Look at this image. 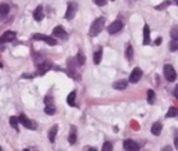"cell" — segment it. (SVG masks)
Listing matches in <instances>:
<instances>
[{
	"label": "cell",
	"instance_id": "27",
	"mask_svg": "<svg viewBox=\"0 0 178 151\" xmlns=\"http://www.w3.org/2000/svg\"><path fill=\"white\" fill-rule=\"evenodd\" d=\"M126 57H127L128 60H132V59H133V48H132L131 45H128V46H127V50H126Z\"/></svg>",
	"mask_w": 178,
	"mask_h": 151
},
{
	"label": "cell",
	"instance_id": "14",
	"mask_svg": "<svg viewBox=\"0 0 178 151\" xmlns=\"http://www.w3.org/2000/svg\"><path fill=\"white\" fill-rule=\"evenodd\" d=\"M68 141H70V144H76V141H77V128L74 125L71 127V132H70V135H68Z\"/></svg>",
	"mask_w": 178,
	"mask_h": 151
},
{
	"label": "cell",
	"instance_id": "26",
	"mask_svg": "<svg viewBox=\"0 0 178 151\" xmlns=\"http://www.w3.org/2000/svg\"><path fill=\"white\" fill-rule=\"evenodd\" d=\"M178 115V109L176 107H171L168 112H167V115H166V117H176Z\"/></svg>",
	"mask_w": 178,
	"mask_h": 151
},
{
	"label": "cell",
	"instance_id": "16",
	"mask_svg": "<svg viewBox=\"0 0 178 151\" xmlns=\"http://www.w3.org/2000/svg\"><path fill=\"white\" fill-rule=\"evenodd\" d=\"M56 134H58V125H53L49 130V140L50 143H54L55 141V138H56Z\"/></svg>",
	"mask_w": 178,
	"mask_h": 151
},
{
	"label": "cell",
	"instance_id": "11",
	"mask_svg": "<svg viewBox=\"0 0 178 151\" xmlns=\"http://www.w3.org/2000/svg\"><path fill=\"white\" fill-rule=\"evenodd\" d=\"M123 148H124V150H131V151L139 150V145L135 141L131 140V139H128V140H126L123 143Z\"/></svg>",
	"mask_w": 178,
	"mask_h": 151
},
{
	"label": "cell",
	"instance_id": "9",
	"mask_svg": "<svg viewBox=\"0 0 178 151\" xmlns=\"http://www.w3.org/2000/svg\"><path fill=\"white\" fill-rule=\"evenodd\" d=\"M16 38V33L15 32H11V31H7L5 32L1 37H0V43H9V41L15 40Z\"/></svg>",
	"mask_w": 178,
	"mask_h": 151
},
{
	"label": "cell",
	"instance_id": "24",
	"mask_svg": "<svg viewBox=\"0 0 178 151\" xmlns=\"http://www.w3.org/2000/svg\"><path fill=\"white\" fill-rule=\"evenodd\" d=\"M171 38L172 40H178V26H175L171 29Z\"/></svg>",
	"mask_w": 178,
	"mask_h": 151
},
{
	"label": "cell",
	"instance_id": "30",
	"mask_svg": "<svg viewBox=\"0 0 178 151\" xmlns=\"http://www.w3.org/2000/svg\"><path fill=\"white\" fill-rule=\"evenodd\" d=\"M170 4H171V1H165L163 4L159 5V6H156V10H163V9H166V7H167V5H170Z\"/></svg>",
	"mask_w": 178,
	"mask_h": 151
},
{
	"label": "cell",
	"instance_id": "31",
	"mask_svg": "<svg viewBox=\"0 0 178 151\" xmlns=\"http://www.w3.org/2000/svg\"><path fill=\"white\" fill-rule=\"evenodd\" d=\"M94 2L96 5H99V6H105L106 2H107V0H94Z\"/></svg>",
	"mask_w": 178,
	"mask_h": 151
},
{
	"label": "cell",
	"instance_id": "17",
	"mask_svg": "<svg viewBox=\"0 0 178 151\" xmlns=\"http://www.w3.org/2000/svg\"><path fill=\"white\" fill-rule=\"evenodd\" d=\"M144 45H149L150 44V28L148 25L144 26V40H143Z\"/></svg>",
	"mask_w": 178,
	"mask_h": 151
},
{
	"label": "cell",
	"instance_id": "32",
	"mask_svg": "<svg viewBox=\"0 0 178 151\" xmlns=\"http://www.w3.org/2000/svg\"><path fill=\"white\" fill-rule=\"evenodd\" d=\"M161 41H162V39H161V38H157V39L155 40V45H159V44H161Z\"/></svg>",
	"mask_w": 178,
	"mask_h": 151
},
{
	"label": "cell",
	"instance_id": "4",
	"mask_svg": "<svg viewBox=\"0 0 178 151\" xmlns=\"http://www.w3.org/2000/svg\"><path fill=\"white\" fill-rule=\"evenodd\" d=\"M77 9H78L77 2H74V1L68 2V5H67V11H66V15H65V18H66V20H72L74 16H76Z\"/></svg>",
	"mask_w": 178,
	"mask_h": 151
},
{
	"label": "cell",
	"instance_id": "34",
	"mask_svg": "<svg viewBox=\"0 0 178 151\" xmlns=\"http://www.w3.org/2000/svg\"><path fill=\"white\" fill-rule=\"evenodd\" d=\"M175 95H176V97L178 99V85H177V88H176V90H175Z\"/></svg>",
	"mask_w": 178,
	"mask_h": 151
},
{
	"label": "cell",
	"instance_id": "23",
	"mask_svg": "<svg viewBox=\"0 0 178 151\" xmlns=\"http://www.w3.org/2000/svg\"><path fill=\"white\" fill-rule=\"evenodd\" d=\"M9 11H10V6L7 4H0V14L6 15L9 14Z\"/></svg>",
	"mask_w": 178,
	"mask_h": 151
},
{
	"label": "cell",
	"instance_id": "33",
	"mask_svg": "<svg viewBox=\"0 0 178 151\" xmlns=\"http://www.w3.org/2000/svg\"><path fill=\"white\" fill-rule=\"evenodd\" d=\"M175 145H176V148L178 149V135H176V138H175Z\"/></svg>",
	"mask_w": 178,
	"mask_h": 151
},
{
	"label": "cell",
	"instance_id": "1",
	"mask_svg": "<svg viewBox=\"0 0 178 151\" xmlns=\"http://www.w3.org/2000/svg\"><path fill=\"white\" fill-rule=\"evenodd\" d=\"M105 25V18L104 17H98L90 26V31H89V35L90 37H96L104 28Z\"/></svg>",
	"mask_w": 178,
	"mask_h": 151
},
{
	"label": "cell",
	"instance_id": "10",
	"mask_svg": "<svg viewBox=\"0 0 178 151\" xmlns=\"http://www.w3.org/2000/svg\"><path fill=\"white\" fill-rule=\"evenodd\" d=\"M53 35L58 37V38H61V39H67V33L63 28L61 26H56L53 31Z\"/></svg>",
	"mask_w": 178,
	"mask_h": 151
},
{
	"label": "cell",
	"instance_id": "13",
	"mask_svg": "<svg viewBox=\"0 0 178 151\" xmlns=\"http://www.w3.org/2000/svg\"><path fill=\"white\" fill-rule=\"evenodd\" d=\"M33 17H34V20H35V21H42V20H43L44 14H43V6H42V5H40V6H38V7L34 10V12H33Z\"/></svg>",
	"mask_w": 178,
	"mask_h": 151
},
{
	"label": "cell",
	"instance_id": "37",
	"mask_svg": "<svg viewBox=\"0 0 178 151\" xmlns=\"http://www.w3.org/2000/svg\"><path fill=\"white\" fill-rule=\"evenodd\" d=\"M112 1H114V0H112Z\"/></svg>",
	"mask_w": 178,
	"mask_h": 151
},
{
	"label": "cell",
	"instance_id": "20",
	"mask_svg": "<svg viewBox=\"0 0 178 151\" xmlns=\"http://www.w3.org/2000/svg\"><path fill=\"white\" fill-rule=\"evenodd\" d=\"M74 100H76V92H71L70 95L67 96V104L70 106H74Z\"/></svg>",
	"mask_w": 178,
	"mask_h": 151
},
{
	"label": "cell",
	"instance_id": "21",
	"mask_svg": "<svg viewBox=\"0 0 178 151\" xmlns=\"http://www.w3.org/2000/svg\"><path fill=\"white\" fill-rule=\"evenodd\" d=\"M10 124L14 129H16L18 132V117H15V116L10 117Z\"/></svg>",
	"mask_w": 178,
	"mask_h": 151
},
{
	"label": "cell",
	"instance_id": "19",
	"mask_svg": "<svg viewBox=\"0 0 178 151\" xmlns=\"http://www.w3.org/2000/svg\"><path fill=\"white\" fill-rule=\"evenodd\" d=\"M101 57H103V50H98L95 54H94V64L95 65H99L100 61H101Z\"/></svg>",
	"mask_w": 178,
	"mask_h": 151
},
{
	"label": "cell",
	"instance_id": "8",
	"mask_svg": "<svg viewBox=\"0 0 178 151\" xmlns=\"http://www.w3.org/2000/svg\"><path fill=\"white\" fill-rule=\"evenodd\" d=\"M142 74H143L142 69L139 68V67H135V68L132 71L131 76H129V83H137L142 78Z\"/></svg>",
	"mask_w": 178,
	"mask_h": 151
},
{
	"label": "cell",
	"instance_id": "7",
	"mask_svg": "<svg viewBox=\"0 0 178 151\" xmlns=\"http://www.w3.org/2000/svg\"><path fill=\"white\" fill-rule=\"evenodd\" d=\"M123 28V23H122V21H115V22H112L111 25H110V27H109V33L110 34H116V33H119V31Z\"/></svg>",
	"mask_w": 178,
	"mask_h": 151
},
{
	"label": "cell",
	"instance_id": "18",
	"mask_svg": "<svg viewBox=\"0 0 178 151\" xmlns=\"http://www.w3.org/2000/svg\"><path fill=\"white\" fill-rule=\"evenodd\" d=\"M38 68H39V73L40 74H44L46 71H49V69L51 68V64H49V62H42V64L38 65Z\"/></svg>",
	"mask_w": 178,
	"mask_h": 151
},
{
	"label": "cell",
	"instance_id": "29",
	"mask_svg": "<svg viewBox=\"0 0 178 151\" xmlns=\"http://www.w3.org/2000/svg\"><path fill=\"white\" fill-rule=\"evenodd\" d=\"M103 150L104 151L112 150V144H111V143H109V141H106V143L104 144V146H103Z\"/></svg>",
	"mask_w": 178,
	"mask_h": 151
},
{
	"label": "cell",
	"instance_id": "2",
	"mask_svg": "<svg viewBox=\"0 0 178 151\" xmlns=\"http://www.w3.org/2000/svg\"><path fill=\"white\" fill-rule=\"evenodd\" d=\"M163 74H165V78L168 82H175L176 78H177L176 69L173 68L172 65H165V67H163Z\"/></svg>",
	"mask_w": 178,
	"mask_h": 151
},
{
	"label": "cell",
	"instance_id": "35",
	"mask_svg": "<svg viewBox=\"0 0 178 151\" xmlns=\"http://www.w3.org/2000/svg\"><path fill=\"white\" fill-rule=\"evenodd\" d=\"M1 67H2V65H1V62H0V68H1Z\"/></svg>",
	"mask_w": 178,
	"mask_h": 151
},
{
	"label": "cell",
	"instance_id": "6",
	"mask_svg": "<svg viewBox=\"0 0 178 151\" xmlns=\"http://www.w3.org/2000/svg\"><path fill=\"white\" fill-rule=\"evenodd\" d=\"M33 39H35V40H44L49 45H56L58 44V41H56L55 38L49 37V35H44V34H33Z\"/></svg>",
	"mask_w": 178,
	"mask_h": 151
},
{
	"label": "cell",
	"instance_id": "5",
	"mask_svg": "<svg viewBox=\"0 0 178 151\" xmlns=\"http://www.w3.org/2000/svg\"><path fill=\"white\" fill-rule=\"evenodd\" d=\"M18 122H20V123H22L23 127H26V128H28V129H35V128H37V124L34 123L33 121H30V118H27L23 113H22V115H20V117H18Z\"/></svg>",
	"mask_w": 178,
	"mask_h": 151
},
{
	"label": "cell",
	"instance_id": "28",
	"mask_svg": "<svg viewBox=\"0 0 178 151\" xmlns=\"http://www.w3.org/2000/svg\"><path fill=\"white\" fill-rule=\"evenodd\" d=\"M170 50L171 51H176V50H178V43L177 40H173L171 44H170Z\"/></svg>",
	"mask_w": 178,
	"mask_h": 151
},
{
	"label": "cell",
	"instance_id": "25",
	"mask_svg": "<svg viewBox=\"0 0 178 151\" xmlns=\"http://www.w3.org/2000/svg\"><path fill=\"white\" fill-rule=\"evenodd\" d=\"M148 102L149 104H154L155 102V92L154 90H148Z\"/></svg>",
	"mask_w": 178,
	"mask_h": 151
},
{
	"label": "cell",
	"instance_id": "12",
	"mask_svg": "<svg viewBox=\"0 0 178 151\" xmlns=\"http://www.w3.org/2000/svg\"><path fill=\"white\" fill-rule=\"evenodd\" d=\"M161 130H162V123L161 122H155L151 127V133L154 135H160L161 134Z\"/></svg>",
	"mask_w": 178,
	"mask_h": 151
},
{
	"label": "cell",
	"instance_id": "15",
	"mask_svg": "<svg viewBox=\"0 0 178 151\" xmlns=\"http://www.w3.org/2000/svg\"><path fill=\"white\" fill-rule=\"evenodd\" d=\"M127 81H124V79H121V81H117V82L114 83V88L115 89H117V90H123V89H126L127 88Z\"/></svg>",
	"mask_w": 178,
	"mask_h": 151
},
{
	"label": "cell",
	"instance_id": "36",
	"mask_svg": "<svg viewBox=\"0 0 178 151\" xmlns=\"http://www.w3.org/2000/svg\"><path fill=\"white\" fill-rule=\"evenodd\" d=\"M176 4H177V5H178V0H176Z\"/></svg>",
	"mask_w": 178,
	"mask_h": 151
},
{
	"label": "cell",
	"instance_id": "22",
	"mask_svg": "<svg viewBox=\"0 0 178 151\" xmlns=\"http://www.w3.org/2000/svg\"><path fill=\"white\" fill-rule=\"evenodd\" d=\"M84 62H86V56L82 51H79L78 56H77V64H78V66H82V65H84Z\"/></svg>",
	"mask_w": 178,
	"mask_h": 151
},
{
	"label": "cell",
	"instance_id": "3",
	"mask_svg": "<svg viewBox=\"0 0 178 151\" xmlns=\"http://www.w3.org/2000/svg\"><path fill=\"white\" fill-rule=\"evenodd\" d=\"M44 102H45V112H46L48 115H54L55 111H56L55 105H54V99L50 95L45 96Z\"/></svg>",
	"mask_w": 178,
	"mask_h": 151
}]
</instances>
